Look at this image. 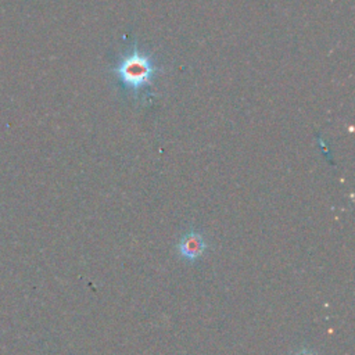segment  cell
<instances>
[{"label":"cell","instance_id":"6da1fadb","mask_svg":"<svg viewBox=\"0 0 355 355\" xmlns=\"http://www.w3.org/2000/svg\"><path fill=\"white\" fill-rule=\"evenodd\" d=\"M118 88L124 95L138 100L146 99V93L154 89L156 78L164 73L156 56L138 46L131 45L111 69Z\"/></svg>","mask_w":355,"mask_h":355},{"label":"cell","instance_id":"3957f363","mask_svg":"<svg viewBox=\"0 0 355 355\" xmlns=\"http://www.w3.org/2000/svg\"><path fill=\"white\" fill-rule=\"evenodd\" d=\"M295 355H316V354L309 349H302V351H298Z\"/></svg>","mask_w":355,"mask_h":355},{"label":"cell","instance_id":"7a4b0ae2","mask_svg":"<svg viewBox=\"0 0 355 355\" xmlns=\"http://www.w3.org/2000/svg\"><path fill=\"white\" fill-rule=\"evenodd\" d=\"M206 247H207V244H206L203 236L197 232H190V233L185 235L178 246L181 255L189 261L197 260L204 253Z\"/></svg>","mask_w":355,"mask_h":355}]
</instances>
